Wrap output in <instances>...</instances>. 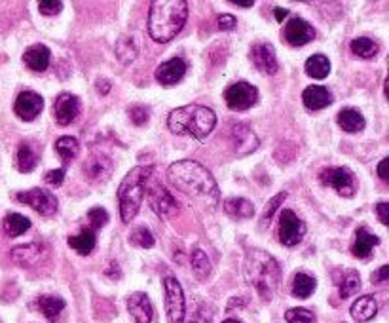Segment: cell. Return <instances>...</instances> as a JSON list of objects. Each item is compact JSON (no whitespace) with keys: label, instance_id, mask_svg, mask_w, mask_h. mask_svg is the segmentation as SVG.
<instances>
[{"label":"cell","instance_id":"1","mask_svg":"<svg viewBox=\"0 0 389 323\" xmlns=\"http://www.w3.org/2000/svg\"><path fill=\"white\" fill-rule=\"evenodd\" d=\"M167 179L176 190L192 198L200 208L215 209L219 206V184L211 175V171L203 168L196 160H179L169 165Z\"/></svg>","mask_w":389,"mask_h":323},{"label":"cell","instance_id":"2","mask_svg":"<svg viewBox=\"0 0 389 323\" xmlns=\"http://www.w3.org/2000/svg\"><path fill=\"white\" fill-rule=\"evenodd\" d=\"M186 18H188V2L154 0L148 10V35L156 42H169L183 31Z\"/></svg>","mask_w":389,"mask_h":323},{"label":"cell","instance_id":"3","mask_svg":"<svg viewBox=\"0 0 389 323\" xmlns=\"http://www.w3.org/2000/svg\"><path fill=\"white\" fill-rule=\"evenodd\" d=\"M245 280L262 300H272L281 281V266L274 257L262 249H249L245 255Z\"/></svg>","mask_w":389,"mask_h":323},{"label":"cell","instance_id":"4","mask_svg":"<svg viewBox=\"0 0 389 323\" xmlns=\"http://www.w3.org/2000/svg\"><path fill=\"white\" fill-rule=\"evenodd\" d=\"M167 126L175 135H190L198 141L207 139L217 126V114L213 109L203 105H184L171 110Z\"/></svg>","mask_w":389,"mask_h":323},{"label":"cell","instance_id":"5","mask_svg":"<svg viewBox=\"0 0 389 323\" xmlns=\"http://www.w3.org/2000/svg\"><path fill=\"white\" fill-rule=\"evenodd\" d=\"M154 173L152 165H137L124 177L118 189V200H120V215L124 223H131L139 213V208L145 200V183L146 179Z\"/></svg>","mask_w":389,"mask_h":323},{"label":"cell","instance_id":"6","mask_svg":"<svg viewBox=\"0 0 389 323\" xmlns=\"http://www.w3.org/2000/svg\"><path fill=\"white\" fill-rule=\"evenodd\" d=\"M319 179L325 187L335 189L338 194L346 198H352L357 190V179L349 168H325Z\"/></svg>","mask_w":389,"mask_h":323},{"label":"cell","instance_id":"7","mask_svg":"<svg viewBox=\"0 0 389 323\" xmlns=\"http://www.w3.org/2000/svg\"><path fill=\"white\" fill-rule=\"evenodd\" d=\"M145 196L148 198V201H150V208H152L158 215H164L165 217V215L175 213L176 209H179V204H176V200L173 198V194L167 192V189H165L164 184H160L158 181H154L152 175L146 179Z\"/></svg>","mask_w":389,"mask_h":323},{"label":"cell","instance_id":"8","mask_svg":"<svg viewBox=\"0 0 389 323\" xmlns=\"http://www.w3.org/2000/svg\"><path fill=\"white\" fill-rule=\"evenodd\" d=\"M165 289V310L169 323H184V293L183 287L173 276L164 278Z\"/></svg>","mask_w":389,"mask_h":323},{"label":"cell","instance_id":"9","mask_svg":"<svg viewBox=\"0 0 389 323\" xmlns=\"http://www.w3.org/2000/svg\"><path fill=\"white\" fill-rule=\"evenodd\" d=\"M16 200L21 201V204H27L31 206L35 211H38L44 217H49V215L57 213V208H59V201L55 198L54 192H49L46 189H31L25 190V192H18L16 194Z\"/></svg>","mask_w":389,"mask_h":323},{"label":"cell","instance_id":"10","mask_svg":"<svg viewBox=\"0 0 389 323\" xmlns=\"http://www.w3.org/2000/svg\"><path fill=\"white\" fill-rule=\"evenodd\" d=\"M225 101L230 110H247L258 101V90L249 82H236L228 86L225 92Z\"/></svg>","mask_w":389,"mask_h":323},{"label":"cell","instance_id":"11","mask_svg":"<svg viewBox=\"0 0 389 323\" xmlns=\"http://www.w3.org/2000/svg\"><path fill=\"white\" fill-rule=\"evenodd\" d=\"M306 234V225L298 219L297 213L291 209H283L280 215V242L285 247H294L302 242Z\"/></svg>","mask_w":389,"mask_h":323},{"label":"cell","instance_id":"12","mask_svg":"<svg viewBox=\"0 0 389 323\" xmlns=\"http://www.w3.org/2000/svg\"><path fill=\"white\" fill-rule=\"evenodd\" d=\"M228 139L237 156H247L258 148V137L247 124H232Z\"/></svg>","mask_w":389,"mask_h":323},{"label":"cell","instance_id":"13","mask_svg":"<svg viewBox=\"0 0 389 323\" xmlns=\"http://www.w3.org/2000/svg\"><path fill=\"white\" fill-rule=\"evenodd\" d=\"M114 171L112 160L103 153H92L84 164V175L90 183H104Z\"/></svg>","mask_w":389,"mask_h":323},{"label":"cell","instance_id":"14","mask_svg":"<svg viewBox=\"0 0 389 323\" xmlns=\"http://www.w3.org/2000/svg\"><path fill=\"white\" fill-rule=\"evenodd\" d=\"M251 61L261 73L275 74L280 71L277 55H275L274 46L270 42H258L251 48Z\"/></svg>","mask_w":389,"mask_h":323},{"label":"cell","instance_id":"15","mask_svg":"<svg viewBox=\"0 0 389 323\" xmlns=\"http://www.w3.org/2000/svg\"><path fill=\"white\" fill-rule=\"evenodd\" d=\"M283 37H285V40L291 46L300 48V46H306V44L316 38V29L306 19L292 18L285 25V29H283Z\"/></svg>","mask_w":389,"mask_h":323},{"label":"cell","instance_id":"16","mask_svg":"<svg viewBox=\"0 0 389 323\" xmlns=\"http://www.w3.org/2000/svg\"><path fill=\"white\" fill-rule=\"evenodd\" d=\"M46 257H48L46 245L38 244V242L18 245L12 249V261L19 264L21 269H32V266H37L38 262H42Z\"/></svg>","mask_w":389,"mask_h":323},{"label":"cell","instance_id":"17","mask_svg":"<svg viewBox=\"0 0 389 323\" xmlns=\"http://www.w3.org/2000/svg\"><path fill=\"white\" fill-rule=\"evenodd\" d=\"M42 109L44 99L37 92H21L13 103V112L25 122H32L37 116H40Z\"/></svg>","mask_w":389,"mask_h":323},{"label":"cell","instance_id":"18","mask_svg":"<svg viewBox=\"0 0 389 323\" xmlns=\"http://www.w3.org/2000/svg\"><path fill=\"white\" fill-rule=\"evenodd\" d=\"M80 114V99L73 93H61L54 101V118L59 126H68Z\"/></svg>","mask_w":389,"mask_h":323},{"label":"cell","instance_id":"19","mask_svg":"<svg viewBox=\"0 0 389 323\" xmlns=\"http://www.w3.org/2000/svg\"><path fill=\"white\" fill-rule=\"evenodd\" d=\"M184 74H186V63L181 57H173V59L162 63L156 69V80L162 86H167V88L181 82L184 78Z\"/></svg>","mask_w":389,"mask_h":323},{"label":"cell","instance_id":"20","mask_svg":"<svg viewBox=\"0 0 389 323\" xmlns=\"http://www.w3.org/2000/svg\"><path fill=\"white\" fill-rule=\"evenodd\" d=\"M128 310L131 314V317L135 319V323H150L154 317V308L152 303L148 299L146 293H131L128 299Z\"/></svg>","mask_w":389,"mask_h":323},{"label":"cell","instance_id":"21","mask_svg":"<svg viewBox=\"0 0 389 323\" xmlns=\"http://www.w3.org/2000/svg\"><path fill=\"white\" fill-rule=\"evenodd\" d=\"M333 93L328 92V88L325 86H308L302 93V101L304 107L310 110H321L327 109L328 105H333Z\"/></svg>","mask_w":389,"mask_h":323},{"label":"cell","instance_id":"22","mask_svg":"<svg viewBox=\"0 0 389 323\" xmlns=\"http://www.w3.org/2000/svg\"><path fill=\"white\" fill-rule=\"evenodd\" d=\"M49 49L44 44H35L25 49L23 63L31 69L32 73H44L49 67Z\"/></svg>","mask_w":389,"mask_h":323},{"label":"cell","instance_id":"23","mask_svg":"<svg viewBox=\"0 0 389 323\" xmlns=\"http://www.w3.org/2000/svg\"><path fill=\"white\" fill-rule=\"evenodd\" d=\"M378 244H380V238H378L376 234H372V232H369V228L361 226L355 232V242L352 245V253L357 259H366V257L371 255V251L374 249V245Z\"/></svg>","mask_w":389,"mask_h":323},{"label":"cell","instance_id":"24","mask_svg":"<svg viewBox=\"0 0 389 323\" xmlns=\"http://www.w3.org/2000/svg\"><path fill=\"white\" fill-rule=\"evenodd\" d=\"M378 303L372 295H365V297H359L352 305V317L357 323H369L372 317L376 316Z\"/></svg>","mask_w":389,"mask_h":323},{"label":"cell","instance_id":"25","mask_svg":"<svg viewBox=\"0 0 389 323\" xmlns=\"http://www.w3.org/2000/svg\"><path fill=\"white\" fill-rule=\"evenodd\" d=\"M338 126H340L346 134H359L363 131L366 126L365 116L361 114L357 109H342L338 112Z\"/></svg>","mask_w":389,"mask_h":323},{"label":"cell","instance_id":"26","mask_svg":"<svg viewBox=\"0 0 389 323\" xmlns=\"http://www.w3.org/2000/svg\"><path fill=\"white\" fill-rule=\"evenodd\" d=\"M38 310L42 312V316L49 322H55L57 317L61 316V312L65 310V300L57 295H42L40 299L37 300Z\"/></svg>","mask_w":389,"mask_h":323},{"label":"cell","instance_id":"27","mask_svg":"<svg viewBox=\"0 0 389 323\" xmlns=\"http://www.w3.org/2000/svg\"><path fill=\"white\" fill-rule=\"evenodd\" d=\"M68 247H73L78 255H90L95 249V232L92 228H82L76 236L68 238Z\"/></svg>","mask_w":389,"mask_h":323},{"label":"cell","instance_id":"28","mask_svg":"<svg viewBox=\"0 0 389 323\" xmlns=\"http://www.w3.org/2000/svg\"><path fill=\"white\" fill-rule=\"evenodd\" d=\"M38 164V153L35 146L29 143H21L18 148V156H16V165L21 173H31Z\"/></svg>","mask_w":389,"mask_h":323},{"label":"cell","instance_id":"29","mask_svg":"<svg viewBox=\"0 0 389 323\" xmlns=\"http://www.w3.org/2000/svg\"><path fill=\"white\" fill-rule=\"evenodd\" d=\"M225 211L234 219H251L255 215V206L245 198H228L225 200Z\"/></svg>","mask_w":389,"mask_h":323},{"label":"cell","instance_id":"30","mask_svg":"<svg viewBox=\"0 0 389 323\" xmlns=\"http://www.w3.org/2000/svg\"><path fill=\"white\" fill-rule=\"evenodd\" d=\"M304 69L306 73H308V76H311V78L316 80H323L327 78L328 73H330V61H328L327 55L316 54L311 55V57H308Z\"/></svg>","mask_w":389,"mask_h":323},{"label":"cell","instance_id":"31","mask_svg":"<svg viewBox=\"0 0 389 323\" xmlns=\"http://www.w3.org/2000/svg\"><path fill=\"white\" fill-rule=\"evenodd\" d=\"M2 226H4V232H6L8 236L16 238V236H21V234H25V232L31 228V219L21 213H8L4 217Z\"/></svg>","mask_w":389,"mask_h":323},{"label":"cell","instance_id":"32","mask_svg":"<svg viewBox=\"0 0 389 323\" xmlns=\"http://www.w3.org/2000/svg\"><path fill=\"white\" fill-rule=\"evenodd\" d=\"M317 281L313 276L306 274V272H298L294 276V280H292V295L297 297V299H308L311 293L316 291Z\"/></svg>","mask_w":389,"mask_h":323},{"label":"cell","instance_id":"33","mask_svg":"<svg viewBox=\"0 0 389 323\" xmlns=\"http://www.w3.org/2000/svg\"><path fill=\"white\" fill-rule=\"evenodd\" d=\"M137 52H139V48H137L133 37H120V40L116 42V57L122 65H129L131 61H135Z\"/></svg>","mask_w":389,"mask_h":323},{"label":"cell","instance_id":"34","mask_svg":"<svg viewBox=\"0 0 389 323\" xmlns=\"http://www.w3.org/2000/svg\"><path fill=\"white\" fill-rule=\"evenodd\" d=\"M361 289V276L355 270H346L344 276L338 280V291H340L342 299H349L352 295Z\"/></svg>","mask_w":389,"mask_h":323},{"label":"cell","instance_id":"35","mask_svg":"<svg viewBox=\"0 0 389 323\" xmlns=\"http://www.w3.org/2000/svg\"><path fill=\"white\" fill-rule=\"evenodd\" d=\"M55 151H57V154L61 156L63 162H65V164H68L71 160H74L76 156H78L80 143H78V139H74V137H68V135H65V137H59V139L55 141Z\"/></svg>","mask_w":389,"mask_h":323},{"label":"cell","instance_id":"36","mask_svg":"<svg viewBox=\"0 0 389 323\" xmlns=\"http://www.w3.org/2000/svg\"><path fill=\"white\" fill-rule=\"evenodd\" d=\"M190 262H192V270L198 280L205 281L211 276V261L207 259V255L201 249H194L190 255Z\"/></svg>","mask_w":389,"mask_h":323},{"label":"cell","instance_id":"37","mask_svg":"<svg viewBox=\"0 0 389 323\" xmlns=\"http://www.w3.org/2000/svg\"><path fill=\"white\" fill-rule=\"evenodd\" d=\"M349 48L357 57H363V59H371L378 54V44L369 37H359L355 40H352Z\"/></svg>","mask_w":389,"mask_h":323},{"label":"cell","instance_id":"38","mask_svg":"<svg viewBox=\"0 0 389 323\" xmlns=\"http://www.w3.org/2000/svg\"><path fill=\"white\" fill-rule=\"evenodd\" d=\"M154 242H156V240H154L152 232L148 230L146 226H137V228L131 232V236H129V244L137 245V247H143V249L152 247Z\"/></svg>","mask_w":389,"mask_h":323},{"label":"cell","instance_id":"39","mask_svg":"<svg viewBox=\"0 0 389 323\" xmlns=\"http://www.w3.org/2000/svg\"><path fill=\"white\" fill-rule=\"evenodd\" d=\"M285 200H287V192H280V194L275 196V198H272V200L268 201L266 209H264V213H262V217H261L262 228H266V226L270 225V221H272L274 213L277 211V208H280L281 204H283Z\"/></svg>","mask_w":389,"mask_h":323},{"label":"cell","instance_id":"40","mask_svg":"<svg viewBox=\"0 0 389 323\" xmlns=\"http://www.w3.org/2000/svg\"><path fill=\"white\" fill-rule=\"evenodd\" d=\"M285 319L289 323H316V314L308 308H291L287 310Z\"/></svg>","mask_w":389,"mask_h":323},{"label":"cell","instance_id":"41","mask_svg":"<svg viewBox=\"0 0 389 323\" xmlns=\"http://www.w3.org/2000/svg\"><path fill=\"white\" fill-rule=\"evenodd\" d=\"M128 114L131 124H135V126H145L148 122V118H150V112L143 105H131L128 109Z\"/></svg>","mask_w":389,"mask_h":323},{"label":"cell","instance_id":"42","mask_svg":"<svg viewBox=\"0 0 389 323\" xmlns=\"http://www.w3.org/2000/svg\"><path fill=\"white\" fill-rule=\"evenodd\" d=\"M88 221L92 225V230H97V228H103L109 223V213L103 208H92L88 211Z\"/></svg>","mask_w":389,"mask_h":323},{"label":"cell","instance_id":"43","mask_svg":"<svg viewBox=\"0 0 389 323\" xmlns=\"http://www.w3.org/2000/svg\"><path fill=\"white\" fill-rule=\"evenodd\" d=\"M38 10L42 16H57L63 10V2H59V0H42V2H38Z\"/></svg>","mask_w":389,"mask_h":323},{"label":"cell","instance_id":"44","mask_svg":"<svg viewBox=\"0 0 389 323\" xmlns=\"http://www.w3.org/2000/svg\"><path fill=\"white\" fill-rule=\"evenodd\" d=\"M44 181L48 184H52V187H61L63 181H65V170H63V168H57V170L48 171Z\"/></svg>","mask_w":389,"mask_h":323},{"label":"cell","instance_id":"45","mask_svg":"<svg viewBox=\"0 0 389 323\" xmlns=\"http://www.w3.org/2000/svg\"><path fill=\"white\" fill-rule=\"evenodd\" d=\"M237 25V19L232 13H222L219 16V29L220 31H234Z\"/></svg>","mask_w":389,"mask_h":323},{"label":"cell","instance_id":"46","mask_svg":"<svg viewBox=\"0 0 389 323\" xmlns=\"http://www.w3.org/2000/svg\"><path fill=\"white\" fill-rule=\"evenodd\" d=\"M186 323H211V314L205 308H198L194 314H190L188 322Z\"/></svg>","mask_w":389,"mask_h":323},{"label":"cell","instance_id":"47","mask_svg":"<svg viewBox=\"0 0 389 323\" xmlns=\"http://www.w3.org/2000/svg\"><path fill=\"white\" fill-rule=\"evenodd\" d=\"M376 215L382 225H389V204L388 201H380V204H378Z\"/></svg>","mask_w":389,"mask_h":323},{"label":"cell","instance_id":"48","mask_svg":"<svg viewBox=\"0 0 389 323\" xmlns=\"http://www.w3.org/2000/svg\"><path fill=\"white\" fill-rule=\"evenodd\" d=\"M388 278H389V266H388V264L380 266V269H378V272H374V274L371 276L372 283H382V281H385Z\"/></svg>","mask_w":389,"mask_h":323},{"label":"cell","instance_id":"49","mask_svg":"<svg viewBox=\"0 0 389 323\" xmlns=\"http://www.w3.org/2000/svg\"><path fill=\"white\" fill-rule=\"evenodd\" d=\"M95 88H97V92L101 93V95H107V93L112 90V84H110L107 78H97V82H95Z\"/></svg>","mask_w":389,"mask_h":323},{"label":"cell","instance_id":"50","mask_svg":"<svg viewBox=\"0 0 389 323\" xmlns=\"http://www.w3.org/2000/svg\"><path fill=\"white\" fill-rule=\"evenodd\" d=\"M104 274L109 276V278H112V280H120V278H122V272H120V266H118L116 262H110L109 269L104 270Z\"/></svg>","mask_w":389,"mask_h":323},{"label":"cell","instance_id":"51","mask_svg":"<svg viewBox=\"0 0 389 323\" xmlns=\"http://www.w3.org/2000/svg\"><path fill=\"white\" fill-rule=\"evenodd\" d=\"M388 164H389V158H383L380 164H378V177L382 179V181H385L388 183L389 181V175H388Z\"/></svg>","mask_w":389,"mask_h":323},{"label":"cell","instance_id":"52","mask_svg":"<svg viewBox=\"0 0 389 323\" xmlns=\"http://www.w3.org/2000/svg\"><path fill=\"white\" fill-rule=\"evenodd\" d=\"M274 13H275V19H277V21H283V19L289 16V10H287V8H275Z\"/></svg>","mask_w":389,"mask_h":323},{"label":"cell","instance_id":"53","mask_svg":"<svg viewBox=\"0 0 389 323\" xmlns=\"http://www.w3.org/2000/svg\"><path fill=\"white\" fill-rule=\"evenodd\" d=\"M230 2L234 4V6H241V8H253V4H255L253 0H230Z\"/></svg>","mask_w":389,"mask_h":323},{"label":"cell","instance_id":"54","mask_svg":"<svg viewBox=\"0 0 389 323\" xmlns=\"http://www.w3.org/2000/svg\"><path fill=\"white\" fill-rule=\"evenodd\" d=\"M222 323H241V322H237V319H226V322Z\"/></svg>","mask_w":389,"mask_h":323}]
</instances>
